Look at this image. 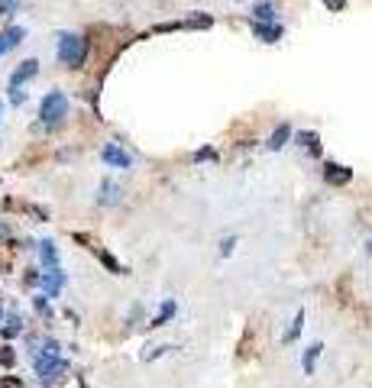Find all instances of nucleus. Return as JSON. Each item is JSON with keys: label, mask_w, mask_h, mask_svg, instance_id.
Masks as SVG:
<instances>
[{"label": "nucleus", "mask_w": 372, "mask_h": 388, "mask_svg": "<svg viewBox=\"0 0 372 388\" xmlns=\"http://www.w3.org/2000/svg\"><path fill=\"white\" fill-rule=\"evenodd\" d=\"M65 372H68V359H65V356H49V353L33 349V375H36V382H39L43 388L62 382V375H65Z\"/></svg>", "instance_id": "nucleus-1"}, {"label": "nucleus", "mask_w": 372, "mask_h": 388, "mask_svg": "<svg viewBox=\"0 0 372 388\" xmlns=\"http://www.w3.org/2000/svg\"><path fill=\"white\" fill-rule=\"evenodd\" d=\"M55 55H59V62L65 68H81L88 59V39L81 33H59Z\"/></svg>", "instance_id": "nucleus-2"}, {"label": "nucleus", "mask_w": 372, "mask_h": 388, "mask_svg": "<svg viewBox=\"0 0 372 388\" xmlns=\"http://www.w3.org/2000/svg\"><path fill=\"white\" fill-rule=\"evenodd\" d=\"M68 117V94L65 91H49L39 101V123L43 127H59Z\"/></svg>", "instance_id": "nucleus-3"}, {"label": "nucleus", "mask_w": 372, "mask_h": 388, "mask_svg": "<svg viewBox=\"0 0 372 388\" xmlns=\"http://www.w3.org/2000/svg\"><path fill=\"white\" fill-rule=\"evenodd\" d=\"M68 282V272L62 269H49V272H39V295L43 298H59L62 295V288H65Z\"/></svg>", "instance_id": "nucleus-4"}, {"label": "nucleus", "mask_w": 372, "mask_h": 388, "mask_svg": "<svg viewBox=\"0 0 372 388\" xmlns=\"http://www.w3.org/2000/svg\"><path fill=\"white\" fill-rule=\"evenodd\" d=\"M101 159L107 162L110 169H130V165H133L130 152L123 149L120 143H107V146H104V149H101Z\"/></svg>", "instance_id": "nucleus-5"}, {"label": "nucleus", "mask_w": 372, "mask_h": 388, "mask_svg": "<svg viewBox=\"0 0 372 388\" xmlns=\"http://www.w3.org/2000/svg\"><path fill=\"white\" fill-rule=\"evenodd\" d=\"M23 39H26V29H23V26H7V29H0V59H4L7 52L17 49Z\"/></svg>", "instance_id": "nucleus-6"}, {"label": "nucleus", "mask_w": 372, "mask_h": 388, "mask_svg": "<svg viewBox=\"0 0 372 388\" xmlns=\"http://www.w3.org/2000/svg\"><path fill=\"white\" fill-rule=\"evenodd\" d=\"M39 75V62L36 59H26V62H20L17 68H13V75H10V88H23L29 78H36Z\"/></svg>", "instance_id": "nucleus-7"}, {"label": "nucleus", "mask_w": 372, "mask_h": 388, "mask_svg": "<svg viewBox=\"0 0 372 388\" xmlns=\"http://www.w3.org/2000/svg\"><path fill=\"white\" fill-rule=\"evenodd\" d=\"M36 253H39V265H43V272L59 269V246L52 243V240H43V243H36Z\"/></svg>", "instance_id": "nucleus-8"}, {"label": "nucleus", "mask_w": 372, "mask_h": 388, "mask_svg": "<svg viewBox=\"0 0 372 388\" xmlns=\"http://www.w3.org/2000/svg\"><path fill=\"white\" fill-rule=\"evenodd\" d=\"M23 333V317H20L17 311H10V314H4V324H0V337L7 340H13V337H20Z\"/></svg>", "instance_id": "nucleus-9"}, {"label": "nucleus", "mask_w": 372, "mask_h": 388, "mask_svg": "<svg viewBox=\"0 0 372 388\" xmlns=\"http://www.w3.org/2000/svg\"><path fill=\"white\" fill-rule=\"evenodd\" d=\"M350 178H353V169H343L337 162H327V165H324V181H327V185H347Z\"/></svg>", "instance_id": "nucleus-10"}, {"label": "nucleus", "mask_w": 372, "mask_h": 388, "mask_svg": "<svg viewBox=\"0 0 372 388\" xmlns=\"http://www.w3.org/2000/svg\"><path fill=\"white\" fill-rule=\"evenodd\" d=\"M253 33L263 39V43H279L282 39V26L279 23H256Z\"/></svg>", "instance_id": "nucleus-11"}, {"label": "nucleus", "mask_w": 372, "mask_h": 388, "mask_svg": "<svg viewBox=\"0 0 372 388\" xmlns=\"http://www.w3.org/2000/svg\"><path fill=\"white\" fill-rule=\"evenodd\" d=\"M175 311H178V307H175V301H172V298H169V301H162L159 314L153 317V324H149V327H165V324L175 317Z\"/></svg>", "instance_id": "nucleus-12"}, {"label": "nucleus", "mask_w": 372, "mask_h": 388, "mask_svg": "<svg viewBox=\"0 0 372 388\" xmlns=\"http://www.w3.org/2000/svg\"><path fill=\"white\" fill-rule=\"evenodd\" d=\"M120 201V188L113 185V181H104L101 185V198H97V204H104V207H110V204Z\"/></svg>", "instance_id": "nucleus-13"}, {"label": "nucleus", "mask_w": 372, "mask_h": 388, "mask_svg": "<svg viewBox=\"0 0 372 388\" xmlns=\"http://www.w3.org/2000/svg\"><path fill=\"white\" fill-rule=\"evenodd\" d=\"M321 349H324L321 343H311V346L305 349V359H301V369H305L308 375H314V363H317V356H321Z\"/></svg>", "instance_id": "nucleus-14"}, {"label": "nucleus", "mask_w": 372, "mask_h": 388, "mask_svg": "<svg viewBox=\"0 0 372 388\" xmlns=\"http://www.w3.org/2000/svg\"><path fill=\"white\" fill-rule=\"evenodd\" d=\"M288 136H291V127H288V123H282V127H279V130H275V133L269 136V149H275V152H279L282 146L288 143Z\"/></svg>", "instance_id": "nucleus-15"}, {"label": "nucleus", "mask_w": 372, "mask_h": 388, "mask_svg": "<svg viewBox=\"0 0 372 388\" xmlns=\"http://www.w3.org/2000/svg\"><path fill=\"white\" fill-rule=\"evenodd\" d=\"M253 13H256V20H259V23H275V7H272L269 0H263V4H256V7H253Z\"/></svg>", "instance_id": "nucleus-16"}, {"label": "nucleus", "mask_w": 372, "mask_h": 388, "mask_svg": "<svg viewBox=\"0 0 372 388\" xmlns=\"http://www.w3.org/2000/svg\"><path fill=\"white\" fill-rule=\"evenodd\" d=\"M305 330V311H298L295 314V324H291V330L285 333V343H291V340H298V333Z\"/></svg>", "instance_id": "nucleus-17"}, {"label": "nucleus", "mask_w": 372, "mask_h": 388, "mask_svg": "<svg viewBox=\"0 0 372 388\" xmlns=\"http://www.w3.org/2000/svg\"><path fill=\"white\" fill-rule=\"evenodd\" d=\"M0 366H4V369H13V366H17V353H13V346H0Z\"/></svg>", "instance_id": "nucleus-18"}, {"label": "nucleus", "mask_w": 372, "mask_h": 388, "mask_svg": "<svg viewBox=\"0 0 372 388\" xmlns=\"http://www.w3.org/2000/svg\"><path fill=\"white\" fill-rule=\"evenodd\" d=\"M298 143H305L311 152H321V146H317V133H301L298 136Z\"/></svg>", "instance_id": "nucleus-19"}, {"label": "nucleus", "mask_w": 372, "mask_h": 388, "mask_svg": "<svg viewBox=\"0 0 372 388\" xmlns=\"http://www.w3.org/2000/svg\"><path fill=\"white\" fill-rule=\"evenodd\" d=\"M20 7V0H0V17H13Z\"/></svg>", "instance_id": "nucleus-20"}, {"label": "nucleus", "mask_w": 372, "mask_h": 388, "mask_svg": "<svg viewBox=\"0 0 372 388\" xmlns=\"http://www.w3.org/2000/svg\"><path fill=\"white\" fill-rule=\"evenodd\" d=\"M7 94H10V104H13V107L26 104V91H23V88H7Z\"/></svg>", "instance_id": "nucleus-21"}, {"label": "nucleus", "mask_w": 372, "mask_h": 388, "mask_svg": "<svg viewBox=\"0 0 372 388\" xmlns=\"http://www.w3.org/2000/svg\"><path fill=\"white\" fill-rule=\"evenodd\" d=\"M233 246H237V237H227V240H223V243H220V256L227 259V256L233 253Z\"/></svg>", "instance_id": "nucleus-22"}, {"label": "nucleus", "mask_w": 372, "mask_h": 388, "mask_svg": "<svg viewBox=\"0 0 372 388\" xmlns=\"http://www.w3.org/2000/svg\"><path fill=\"white\" fill-rule=\"evenodd\" d=\"M33 307H36V311H39V314H49V298L36 295V298H33Z\"/></svg>", "instance_id": "nucleus-23"}, {"label": "nucleus", "mask_w": 372, "mask_h": 388, "mask_svg": "<svg viewBox=\"0 0 372 388\" xmlns=\"http://www.w3.org/2000/svg\"><path fill=\"white\" fill-rule=\"evenodd\" d=\"M343 4H347V0H324V7L333 10V13H340V10H343Z\"/></svg>", "instance_id": "nucleus-24"}, {"label": "nucleus", "mask_w": 372, "mask_h": 388, "mask_svg": "<svg viewBox=\"0 0 372 388\" xmlns=\"http://www.w3.org/2000/svg\"><path fill=\"white\" fill-rule=\"evenodd\" d=\"M10 237V223L7 220H0V240H7Z\"/></svg>", "instance_id": "nucleus-25"}, {"label": "nucleus", "mask_w": 372, "mask_h": 388, "mask_svg": "<svg viewBox=\"0 0 372 388\" xmlns=\"http://www.w3.org/2000/svg\"><path fill=\"white\" fill-rule=\"evenodd\" d=\"M0 324H4V307H0Z\"/></svg>", "instance_id": "nucleus-26"}, {"label": "nucleus", "mask_w": 372, "mask_h": 388, "mask_svg": "<svg viewBox=\"0 0 372 388\" xmlns=\"http://www.w3.org/2000/svg\"><path fill=\"white\" fill-rule=\"evenodd\" d=\"M369 253H372V240H369Z\"/></svg>", "instance_id": "nucleus-27"}, {"label": "nucleus", "mask_w": 372, "mask_h": 388, "mask_svg": "<svg viewBox=\"0 0 372 388\" xmlns=\"http://www.w3.org/2000/svg\"><path fill=\"white\" fill-rule=\"evenodd\" d=\"M0 113H4V104H0Z\"/></svg>", "instance_id": "nucleus-28"}]
</instances>
